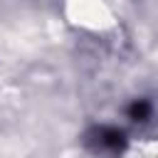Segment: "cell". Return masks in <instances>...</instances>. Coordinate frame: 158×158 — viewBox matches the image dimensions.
Instances as JSON below:
<instances>
[{
  "label": "cell",
  "instance_id": "cell-1",
  "mask_svg": "<svg viewBox=\"0 0 158 158\" xmlns=\"http://www.w3.org/2000/svg\"><path fill=\"white\" fill-rule=\"evenodd\" d=\"M99 146L109 148V151H118L123 146V133L118 128H99Z\"/></svg>",
  "mask_w": 158,
  "mask_h": 158
},
{
  "label": "cell",
  "instance_id": "cell-2",
  "mask_svg": "<svg viewBox=\"0 0 158 158\" xmlns=\"http://www.w3.org/2000/svg\"><path fill=\"white\" fill-rule=\"evenodd\" d=\"M128 114H131V118H136V121H143V118L151 114V106H148L146 101H136V104L128 109Z\"/></svg>",
  "mask_w": 158,
  "mask_h": 158
}]
</instances>
